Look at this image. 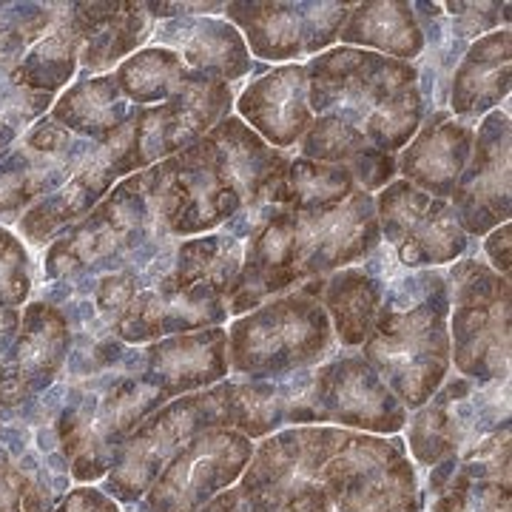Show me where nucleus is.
Here are the masks:
<instances>
[{
  "instance_id": "nucleus-1",
  "label": "nucleus",
  "mask_w": 512,
  "mask_h": 512,
  "mask_svg": "<svg viewBox=\"0 0 512 512\" xmlns=\"http://www.w3.org/2000/svg\"><path fill=\"white\" fill-rule=\"evenodd\" d=\"M291 154L271 148L239 117H225L200 143L157 163L168 234L217 231L242 208L268 205Z\"/></svg>"
},
{
  "instance_id": "nucleus-2",
  "label": "nucleus",
  "mask_w": 512,
  "mask_h": 512,
  "mask_svg": "<svg viewBox=\"0 0 512 512\" xmlns=\"http://www.w3.org/2000/svg\"><path fill=\"white\" fill-rule=\"evenodd\" d=\"M450 291L447 276L424 268H396L384 279L376 325L362 359L379 373L404 410H419L436 396L450 367Z\"/></svg>"
},
{
  "instance_id": "nucleus-3",
  "label": "nucleus",
  "mask_w": 512,
  "mask_h": 512,
  "mask_svg": "<svg viewBox=\"0 0 512 512\" xmlns=\"http://www.w3.org/2000/svg\"><path fill=\"white\" fill-rule=\"evenodd\" d=\"M177 239L168 234L160 171L151 165L126 177L46 251V276L60 285H92L120 271H146Z\"/></svg>"
},
{
  "instance_id": "nucleus-4",
  "label": "nucleus",
  "mask_w": 512,
  "mask_h": 512,
  "mask_svg": "<svg viewBox=\"0 0 512 512\" xmlns=\"http://www.w3.org/2000/svg\"><path fill=\"white\" fill-rule=\"evenodd\" d=\"M305 72L313 114L359 128L379 151L396 154L421 128L424 100L416 63L342 46L313 57Z\"/></svg>"
},
{
  "instance_id": "nucleus-5",
  "label": "nucleus",
  "mask_w": 512,
  "mask_h": 512,
  "mask_svg": "<svg viewBox=\"0 0 512 512\" xmlns=\"http://www.w3.org/2000/svg\"><path fill=\"white\" fill-rule=\"evenodd\" d=\"M325 279H311L239 316L228 330L234 379L265 382L322 365L333 353V328L319 296Z\"/></svg>"
},
{
  "instance_id": "nucleus-6",
  "label": "nucleus",
  "mask_w": 512,
  "mask_h": 512,
  "mask_svg": "<svg viewBox=\"0 0 512 512\" xmlns=\"http://www.w3.org/2000/svg\"><path fill=\"white\" fill-rule=\"evenodd\" d=\"M165 399L143 379L126 373H97L66 390V404L55 421L60 456L69 464V476L80 484L109 476L131 430L160 410Z\"/></svg>"
},
{
  "instance_id": "nucleus-7",
  "label": "nucleus",
  "mask_w": 512,
  "mask_h": 512,
  "mask_svg": "<svg viewBox=\"0 0 512 512\" xmlns=\"http://www.w3.org/2000/svg\"><path fill=\"white\" fill-rule=\"evenodd\" d=\"M231 109V83L194 77L168 103L131 106L123 126L106 143H100V148L117 177H131L200 143L211 128L231 117Z\"/></svg>"
},
{
  "instance_id": "nucleus-8",
  "label": "nucleus",
  "mask_w": 512,
  "mask_h": 512,
  "mask_svg": "<svg viewBox=\"0 0 512 512\" xmlns=\"http://www.w3.org/2000/svg\"><path fill=\"white\" fill-rule=\"evenodd\" d=\"M288 424H333L370 436H396L407 410L362 356L348 353L328 365L305 367L285 376Z\"/></svg>"
},
{
  "instance_id": "nucleus-9",
  "label": "nucleus",
  "mask_w": 512,
  "mask_h": 512,
  "mask_svg": "<svg viewBox=\"0 0 512 512\" xmlns=\"http://www.w3.org/2000/svg\"><path fill=\"white\" fill-rule=\"evenodd\" d=\"M450 291V356L456 370L476 384L510 376V279L487 262L461 259L447 276Z\"/></svg>"
},
{
  "instance_id": "nucleus-10",
  "label": "nucleus",
  "mask_w": 512,
  "mask_h": 512,
  "mask_svg": "<svg viewBox=\"0 0 512 512\" xmlns=\"http://www.w3.org/2000/svg\"><path fill=\"white\" fill-rule=\"evenodd\" d=\"M211 427H231L225 382L171 399L140 421L111 461L109 476L103 478V493L126 504L140 501L165 464L194 436Z\"/></svg>"
},
{
  "instance_id": "nucleus-11",
  "label": "nucleus",
  "mask_w": 512,
  "mask_h": 512,
  "mask_svg": "<svg viewBox=\"0 0 512 512\" xmlns=\"http://www.w3.org/2000/svg\"><path fill=\"white\" fill-rule=\"evenodd\" d=\"M501 384H476L464 376L444 379L436 396L410 419L407 453L430 470L447 458L461 461L484 436L507 424L510 402L507 393H498Z\"/></svg>"
},
{
  "instance_id": "nucleus-12",
  "label": "nucleus",
  "mask_w": 512,
  "mask_h": 512,
  "mask_svg": "<svg viewBox=\"0 0 512 512\" xmlns=\"http://www.w3.org/2000/svg\"><path fill=\"white\" fill-rule=\"evenodd\" d=\"M100 154V143L80 140L43 117L0 154V222L12 225L35 202L77 177Z\"/></svg>"
},
{
  "instance_id": "nucleus-13",
  "label": "nucleus",
  "mask_w": 512,
  "mask_h": 512,
  "mask_svg": "<svg viewBox=\"0 0 512 512\" xmlns=\"http://www.w3.org/2000/svg\"><path fill=\"white\" fill-rule=\"evenodd\" d=\"M254 456V441L231 427H211L185 444L148 487L146 512H200L234 487Z\"/></svg>"
},
{
  "instance_id": "nucleus-14",
  "label": "nucleus",
  "mask_w": 512,
  "mask_h": 512,
  "mask_svg": "<svg viewBox=\"0 0 512 512\" xmlns=\"http://www.w3.org/2000/svg\"><path fill=\"white\" fill-rule=\"evenodd\" d=\"M376 217L387 248L404 271L450 265L470 248V237L461 231L450 200L430 197L407 180L384 185Z\"/></svg>"
},
{
  "instance_id": "nucleus-15",
  "label": "nucleus",
  "mask_w": 512,
  "mask_h": 512,
  "mask_svg": "<svg viewBox=\"0 0 512 512\" xmlns=\"http://www.w3.org/2000/svg\"><path fill=\"white\" fill-rule=\"evenodd\" d=\"M356 430L333 424H302L293 430L271 433L248 461L239 484L248 493L274 504L293 501L296 495L322 490L333 458L345 450ZM328 495V493H325Z\"/></svg>"
},
{
  "instance_id": "nucleus-16",
  "label": "nucleus",
  "mask_w": 512,
  "mask_h": 512,
  "mask_svg": "<svg viewBox=\"0 0 512 512\" xmlns=\"http://www.w3.org/2000/svg\"><path fill=\"white\" fill-rule=\"evenodd\" d=\"M350 9L348 3H225V20L242 29L254 57L296 60L328 49Z\"/></svg>"
},
{
  "instance_id": "nucleus-17",
  "label": "nucleus",
  "mask_w": 512,
  "mask_h": 512,
  "mask_svg": "<svg viewBox=\"0 0 512 512\" xmlns=\"http://www.w3.org/2000/svg\"><path fill=\"white\" fill-rule=\"evenodd\" d=\"M72 353L66 313L49 302H29L20 313V330L0 359V413H12L40 399Z\"/></svg>"
},
{
  "instance_id": "nucleus-18",
  "label": "nucleus",
  "mask_w": 512,
  "mask_h": 512,
  "mask_svg": "<svg viewBox=\"0 0 512 512\" xmlns=\"http://www.w3.org/2000/svg\"><path fill=\"white\" fill-rule=\"evenodd\" d=\"M453 211L467 237H484L510 222V111L484 114L473 154L453 191Z\"/></svg>"
},
{
  "instance_id": "nucleus-19",
  "label": "nucleus",
  "mask_w": 512,
  "mask_h": 512,
  "mask_svg": "<svg viewBox=\"0 0 512 512\" xmlns=\"http://www.w3.org/2000/svg\"><path fill=\"white\" fill-rule=\"evenodd\" d=\"M120 367L151 384L165 402L200 393L228 379V330L177 333L146 350H126Z\"/></svg>"
},
{
  "instance_id": "nucleus-20",
  "label": "nucleus",
  "mask_w": 512,
  "mask_h": 512,
  "mask_svg": "<svg viewBox=\"0 0 512 512\" xmlns=\"http://www.w3.org/2000/svg\"><path fill=\"white\" fill-rule=\"evenodd\" d=\"M228 319V302L225 296L211 288H177L163 282L157 288L140 291L111 322V333L123 345H143V342H160L177 333H194V330L220 328Z\"/></svg>"
},
{
  "instance_id": "nucleus-21",
  "label": "nucleus",
  "mask_w": 512,
  "mask_h": 512,
  "mask_svg": "<svg viewBox=\"0 0 512 512\" xmlns=\"http://www.w3.org/2000/svg\"><path fill=\"white\" fill-rule=\"evenodd\" d=\"M476 140V123L456 120L450 111H436L407 143L402 157L396 160V171L419 191L447 200L453 197L458 180L467 168Z\"/></svg>"
},
{
  "instance_id": "nucleus-22",
  "label": "nucleus",
  "mask_w": 512,
  "mask_h": 512,
  "mask_svg": "<svg viewBox=\"0 0 512 512\" xmlns=\"http://www.w3.org/2000/svg\"><path fill=\"white\" fill-rule=\"evenodd\" d=\"M237 111L242 123H251L268 146L288 151L313 123L308 106V72L299 63L279 66L239 94Z\"/></svg>"
},
{
  "instance_id": "nucleus-23",
  "label": "nucleus",
  "mask_w": 512,
  "mask_h": 512,
  "mask_svg": "<svg viewBox=\"0 0 512 512\" xmlns=\"http://www.w3.org/2000/svg\"><path fill=\"white\" fill-rule=\"evenodd\" d=\"M151 46L177 52L180 60L200 77L234 83L251 74V52L228 20L177 18L163 20L151 32Z\"/></svg>"
},
{
  "instance_id": "nucleus-24",
  "label": "nucleus",
  "mask_w": 512,
  "mask_h": 512,
  "mask_svg": "<svg viewBox=\"0 0 512 512\" xmlns=\"http://www.w3.org/2000/svg\"><path fill=\"white\" fill-rule=\"evenodd\" d=\"M80 32V69L100 77L137 52L154 32L148 3H74Z\"/></svg>"
},
{
  "instance_id": "nucleus-25",
  "label": "nucleus",
  "mask_w": 512,
  "mask_h": 512,
  "mask_svg": "<svg viewBox=\"0 0 512 512\" xmlns=\"http://www.w3.org/2000/svg\"><path fill=\"white\" fill-rule=\"evenodd\" d=\"M510 29L487 32L467 46L458 60L447 111L456 120L473 123L476 117L490 114L510 94Z\"/></svg>"
},
{
  "instance_id": "nucleus-26",
  "label": "nucleus",
  "mask_w": 512,
  "mask_h": 512,
  "mask_svg": "<svg viewBox=\"0 0 512 512\" xmlns=\"http://www.w3.org/2000/svg\"><path fill=\"white\" fill-rule=\"evenodd\" d=\"M299 151L305 160L325 165H345L359 191L373 194L396 177V157L370 146L359 128L348 126L336 117H313L311 128L299 140Z\"/></svg>"
},
{
  "instance_id": "nucleus-27",
  "label": "nucleus",
  "mask_w": 512,
  "mask_h": 512,
  "mask_svg": "<svg viewBox=\"0 0 512 512\" xmlns=\"http://www.w3.org/2000/svg\"><path fill=\"white\" fill-rule=\"evenodd\" d=\"M114 180H117V174L111 171L109 160L100 148V154L92 165H86L77 177H72L63 188H57L55 194H49L46 200L35 202L20 217V234L32 245H43L49 239L60 237L63 231H69L72 225L92 214L94 205L111 191Z\"/></svg>"
},
{
  "instance_id": "nucleus-28",
  "label": "nucleus",
  "mask_w": 512,
  "mask_h": 512,
  "mask_svg": "<svg viewBox=\"0 0 512 512\" xmlns=\"http://www.w3.org/2000/svg\"><path fill=\"white\" fill-rule=\"evenodd\" d=\"M80 66V32L74 23V3H57L55 20L40 32L20 57L6 83L29 92L55 94L66 86Z\"/></svg>"
},
{
  "instance_id": "nucleus-29",
  "label": "nucleus",
  "mask_w": 512,
  "mask_h": 512,
  "mask_svg": "<svg viewBox=\"0 0 512 512\" xmlns=\"http://www.w3.org/2000/svg\"><path fill=\"white\" fill-rule=\"evenodd\" d=\"M131 111V103L120 94L114 74L100 77H83L72 89L60 94V100L52 103L49 120L66 128L69 134L92 143H106Z\"/></svg>"
},
{
  "instance_id": "nucleus-30",
  "label": "nucleus",
  "mask_w": 512,
  "mask_h": 512,
  "mask_svg": "<svg viewBox=\"0 0 512 512\" xmlns=\"http://www.w3.org/2000/svg\"><path fill=\"white\" fill-rule=\"evenodd\" d=\"M384 279L370 274L365 265L362 268H342L336 274L325 276L322 288V308L328 313L333 336L345 348H359L365 345L370 330L376 325V316L382 308Z\"/></svg>"
},
{
  "instance_id": "nucleus-31",
  "label": "nucleus",
  "mask_w": 512,
  "mask_h": 512,
  "mask_svg": "<svg viewBox=\"0 0 512 512\" xmlns=\"http://www.w3.org/2000/svg\"><path fill=\"white\" fill-rule=\"evenodd\" d=\"M339 37L353 46L379 49V55L384 52L402 63L424 55V35L410 3H359L350 9Z\"/></svg>"
},
{
  "instance_id": "nucleus-32",
  "label": "nucleus",
  "mask_w": 512,
  "mask_h": 512,
  "mask_svg": "<svg viewBox=\"0 0 512 512\" xmlns=\"http://www.w3.org/2000/svg\"><path fill=\"white\" fill-rule=\"evenodd\" d=\"M69 473H60L32 453H9L0 444V512H55L69 493Z\"/></svg>"
},
{
  "instance_id": "nucleus-33",
  "label": "nucleus",
  "mask_w": 512,
  "mask_h": 512,
  "mask_svg": "<svg viewBox=\"0 0 512 512\" xmlns=\"http://www.w3.org/2000/svg\"><path fill=\"white\" fill-rule=\"evenodd\" d=\"M245 245L231 234H205V237L180 239L174 254V274L171 285L177 288H211L228 296L242 268Z\"/></svg>"
},
{
  "instance_id": "nucleus-34",
  "label": "nucleus",
  "mask_w": 512,
  "mask_h": 512,
  "mask_svg": "<svg viewBox=\"0 0 512 512\" xmlns=\"http://www.w3.org/2000/svg\"><path fill=\"white\" fill-rule=\"evenodd\" d=\"M356 191L359 185L345 165H325L305 157H293L268 205L285 208L293 214L328 211L342 205Z\"/></svg>"
},
{
  "instance_id": "nucleus-35",
  "label": "nucleus",
  "mask_w": 512,
  "mask_h": 512,
  "mask_svg": "<svg viewBox=\"0 0 512 512\" xmlns=\"http://www.w3.org/2000/svg\"><path fill=\"white\" fill-rule=\"evenodd\" d=\"M194 77L200 74L191 72L177 52L146 46L117 66L114 83L131 106H160L183 92Z\"/></svg>"
},
{
  "instance_id": "nucleus-36",
  "label": "nucleus",
  "mask_w": 512,
  "mask_h": 512,
  "mask_svg": "<svg viewBox=\"0 0 512 512\" xmlns=\"http://www.w3.org/2000/svg\"><path fill=\"white\" fill-rule=\"evenodd\" d=\"M430 512H510V484L453 473Z\"/></svg>"
},
{
  "instance_id": "nucleus-37",
  "label": "nucleus",
  "mask_w": 512,
  "mask_h": 512,
  "mask_svg": "<svg viewBox=\"0 0 512 512\" xmlns=\"http://www.w3.org/2000/svg\"><path fill=\"white\" fill-rule=\"evenodd\" d=\"M52 97L55 94L0 83V154L18 143L29 123H37L46 111H52Z\"/></svg>"
},
{
  "instance_id": "nucleus-38",
  "label": "nucleus",
  "mask_w": 512,
  "mask_h": 512,
  "mask_svg": "<svg viewBox=\"0 0 512 512\" xmlns=\"http://www.w3.org/2000/svg\"><path fill=\"white\" fill-rule=\"evenodd\" d=\"M200 512H333L330 498L325 490H311V493L296 495L293 501L274 504L262 495L248 493L242 484H234L228 490H222L217 498H211Z\"/></svg>"
},
{
  "instance_id": "nucleus-39",
  "label": "nucleus",
  "mask_w": 512,
  "mask_h": 512,
  "mask_svg": "<svg viewBox=\"0 0 512 512\" xmlns=\"http://www.w3.org/2000/svg\"><path fill=\"white\" fill-rule=\"evenodd\" d=\"M32 291V259L12 231L0 225V308H18Z\"/></svg>"
},
{
  "instance_id": "nucleus-40",
  "label": "nucleus",
  "mask_w": 512,
  "mask_h": 512,
  "mask_svg": "<svg viewBox=\"0 0 512 512\" xmlns=\"http://www.w3.org/2000/svg\"><path fill=\"white\" fill-rule=\"evenodd\" d=\"M444 9H450V23L464 43H473L484 32H495L501 23V3H447Z\"/></svg>"
},
{
  "instance_id": "nucleus-41",
  "label": "nucleus",
  "mask_w": 512,
  "mask_h": 512,
  "mask_svg": "<svg viewBox=\"0 0 512 512\" xmlns=\"http://www.w3.org/2000/svg\"><path fill=\"white\" fill-rule=\"evenodd\" d=\"M55 512H120V507L103 490L83 484V487H74L63 495V501L57 504Z\"/></svg>"
},
{
  "instance_id": "nucleus-42",
  "label": "nucleus",
  "mask_w": 512,
  "mask_h": 512,
  "mask_svg": "<svg viewBox=\"0 0 512 512\" xmlns=\"http://www.w3.org/2000/svg\"><path fill=\"white\" fill-rule=\"evenodd\" d=\"M484 254L490 259V268L495 274L510 276V222L490 231V237L484 242Z\"/></svg>"
},
{
  "instance_id": "nucleus-43",
  "label": "nucleus",
  "mask_w": 512,
  "mask_h": 512,
  "mask_svg": "<svg viewBox=\"0 0 512 512\" xmlns=\"http://www.w3.org/2000/svg\"><path fill=\"white\" fill-rule=\"evenodd\" d=\"M18 330H20L18 308H0V359L6 356V350L12 348V342H15Z\"/></svg>"
}]
</instances>
